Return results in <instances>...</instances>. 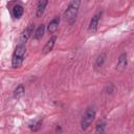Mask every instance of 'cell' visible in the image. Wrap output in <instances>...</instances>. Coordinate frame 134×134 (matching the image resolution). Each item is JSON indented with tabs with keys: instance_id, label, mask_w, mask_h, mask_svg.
<instances>
[{
	"instance_id": "cell-7",
	"label": "cell",
	"mask_w": 134,
	"mask_h": 134,
	"mask_svg": "<svg viewBox=\"0 0 134 134\" xmlns=\"http://www.w3.org/2000/svg\"><path fill=\"white\" fill-rule=\"evenodd\" d=\"M55 40H57V37L55 36H52L48 41H47V43L45 44V46H44V48H43V53H48L49 51H51L52 50V48H53V46H54V43H55Z\"/></svg>"
},
{
	"instance_id": "cell-2",
	"label": "cell",
	"mask_w": 134,
	"mask_h": 134,
	"mask_svg": "<svg viewBox=\"0 0 134 134\" xmlns=\"http://www.w3.org/2000/svg\"><path fill=\"white\" fill-rule=\"evenodd\" d=\"M80 4H81L80 1H72L69 4V6L67 7V9L65 10V13H64L65 20L68 21L70 24H72L75 21V18H76V15H77V10H79Z\"/></svg>"
},
{
	"instance_id": "cell-9",
	"label": "cell",
	"mask_w": 134,
	"mask_h": 134,
	"mask_svg": "<svg viewBox=\"0 0 134 134\" xmlns=\"http://www.w3.org/2000/svg\"><path fill=\"white\" fill-rule=\"evenodd\" d=\"M23 13H24V8H23L22 5L16 4V5L14 6V8H13V16H14L16 19H20V18L22 17Z\"/></svg>"
},
{
	"instance_id": "cell-12",
	"label": "cell",
	"mask_w": 134,
	"mask_h": 134,
	"mask_svg": "<svg viewBox=\"0 0 134 134\" xmlns=\"http://www.w3.org/2000/svg\"><path fill=\"white\" fill-rule=\"evenodd\" d=\"M105 126H106V124L104 121H98L96 125V128H95V134H104Z\"/></svg>"
},
{
	"instance_id": "cell-6",
	"label": "cell",
	"mask_w": 134,
	"mask_h": 134,
	"mask_svg": "<svg viewBox=\"0 0 134 134\" xmlns=\"http://www.w3.org/2000/svg\"><path fill=\"white\" fill-rule=\"evenodd\" d=\"M59 23H60V17H59V16H55V17L48 23V27H47L48 31H49L50 34H53V32L58 29Z\"/></svg>"
},
{
	"instance_id": "cell-15",
	"label": "cell",
	"mask_w": 134,
	"mask_h": 134,
	"mask_svg": "<svg viewBox=\"0 0 134 134\" xmlns=\"http://www.w3.org/2000/svg\"><path fill=\"white\" fill-rule=\"evenodd\" d=\"M41 125H42V119H40V120H38L36 124L31 125V126H30V130H31V131H38V130L41 128Z\"/></svg>"
},
{
	"instance_id": "cell-4",
	"label": "cell",
	"mask_w": 134,
	"mask_h": 134,
	"mask_svg": "<svg viewBox=\"0 0 134 134\" xmlns=\"http://www.w3.org/2000/svg\"><path fill=\"white\" fill-rule=\"evenodd\" d=\"M34 28H35V25L32 24V23H30L24 30H23V32L21 34V36H20V44H23L24 45V43L28 40V38L31 36V34L34 32Z\"/></svg>"
},
{
	"instance_id": "cell-10",
	"label": "cell",
	"mask_w": 134,
	"mask_h": 134,
	"mask_svg": "<svg viewBox=\"0 0 134 134\" xmlns=\"http://www.w3.org/2000/svg\"><path fill=\"white\" fill-rule=\"evenodd\" d=\"M47 4H48V1H46V0H44V1H39L38 6H37V13H36V16H37V17L42 16V14L44 13L45 7H46Z\"/></svg>"
},
{
	"instance_id": "cell-17",
	"label": "cell",
	"mask_w": 134,
	"mask_h": 134,
	"mask_svg": "<svg viewBox=\"0 0 134 134\" xmlns=\"http://www.w3.org/2000/svg\"><path fill=\"white\" fill-rule=\"evenodd\" d=\"M55 130H57V132H59V133L62 131V129H61V127H60V126H57V129H55Z\"/></svg>"
},
{
	"instance_id": "cell-8",
	"label": "cell",
	"mask_w": 134,
	"mask_h": 134,
	"mask_svg": "<svg viewBox=\"0 0 134 134\" xmlns=\"http://www.w3.org/2000/svg\"><path fill=\"white\" fill-rule=\"evenodd\" d=\"M126 66H127V53H121V54L119 55V58H118L117 65H116V69L122 70Z\"/></svg>"
},
{
	"instance_id": "cell-13",
	"label": "cell",
	"mask_w": 134,
	"mask_h": 134,
	"mask_svg": "<svg viewBox=\"0 0 134 134\" xmlns=\"http://www.w3.org/2000/svg\"><path fill=\"white\" fill-rule=\"evenodd\" d=\"M23 93H24V86H23V85H19V86H17V88H16L15 91H14V96L18 98V97H20Z\"/></svg>"
},
{
	"instance_id": "cell-11",
	"label": "cell",
	"mask_w": 134,
	"mask_h": 134,
	"mask_svg": "<svg viewBox=\"0 0 134 134\" xmlns=\"http://www.w3.org/2000/svg\"><path fill=\"white\" fill-rule=\"evenodd\" d=\"M44 31H45V25H44V24H41V25L36 29V31L34 32V39H35V40L41 39V38L43 37V35H44Z\"/></svg>"
},
{
	"instance_id": "cell-1",
	"label": "cell",
	"mask_w": 134,
	"mask_h": 134,
	"mask_svg": "<svg viewBox=\"0 0 134 134\" xmlns=\"http://www.w3.org/2000/svg\"><path fill=\"white\" fill-rule=\"evenodd\" d=\"M25 52H26V48L23 44H19L16 47L14 54H13V59H12V65L14 68H18L21 66L24 60V57H25Z\"/></svg>"
},
{
	"instance_id": "cell-16",
	"label": "cell",
	"mask_w": 134,
	"mask_h": 134,
	"mask_svg": "<svg viewBox=\"0 0 134 134\" xmlns=\"http://www.w3.org/2000/svg\"><path fill=\"white\" fill-rule=\"evenodd\" d=\"M113 89H114V86H113L112 84H109V85L107 86V93H112Z\"/></svg>"
},
{
	"instance_id": "cell-3",
	"label": "cell",
	"mask_w": 134,
	"mask_h": 134,
	"mask_svg": "<svg viewBox=\"0 0 134 134\" xmlns=\"http://www.w3.org/2000/svg\"><path fill=\"white\" fill-rule=\"evenodd\" d=\"M95 114H96V112H95V110L93 108H88L86 110V112L83 115L82 121H81V126H82L83 130H86L90 126V124L93 121V119L95 117Z\"/></svg>"
},
{
	"instance_id": "cell-5",
	"label": "cell",
	"mask_w": 134,
	"mask_h": 134,
	"mask_svg": "<svg viewBox=\"0 0 134 134\" xmlns=\"http://www.w3.org/2000/svg\"><path fill=\"white\" fill-rule=\"evenodd\" d=\"M100 16H102V12H98V13H96V14L92 17V19L90 20V24H89V31H90V32H95V31H96Z\"/></svg>"
},
{
	"instance_id": "cell-14",
	"label": "cell",
	"mask_w": 134,
	"mask_h": 134,
	"mask_svg": "<svg viewBox=\"0 0 134 134\" xmlns=\"http://www.w3.org/2000/svg\"><path fill=\"white\" fill-rule=\"evenodd\" d=\"M105 59H106V54L105 53H102L100 55H98L97 59H96V62H95V67L96 68L97 67H102L104 62H105Z\"/></svg>"
}]
</instances>
